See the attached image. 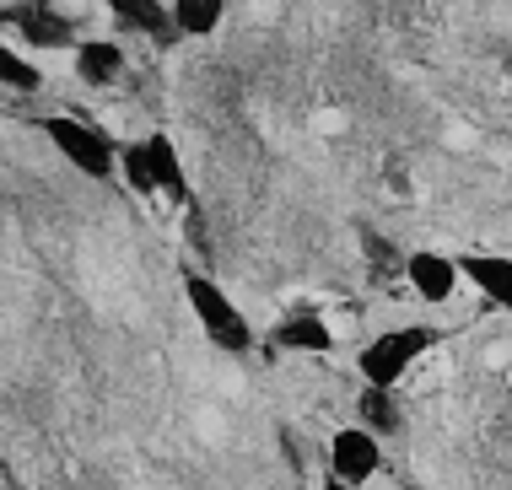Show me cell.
Masks as SVG:
<instances>
[{"instance_id":"cell-1","label":"cell","mask_w":512,"mask_h":490,"mask_svg":"<svg viewBox=\"0 0 512 490\" xmlns=\"http://www.w3.org/2000/svg\"><path fill=\"white\" fill-rule=\"evenodd\" d=\"M184 297H189V313H195V324L205 329V340H211L216 350H227V356H243V350H254V329H248V318L238 313V302H232L211 275L189 270V275H184Z\"/></svg>"},{"instance_id":"cell-2","label":"cell","mask_w":512,"mask_h":490,"mask_svg":"<svg viewBox=\"0 0 512 490\" xmlns=\"http://www.w3.org/2000/svg\"><path fill=\"white\" fill-rule=\"evenodd\" d=\"M432 345H437V329H426V324L383 329L378 340L362 345V356H356V372L367 377V388H389V394H394V383H399V377H405Z\"/></svg>"},{"instance_id":"cell-3","label":"cell","mask_w":512,"mask_h":490,"mask_svg":"<svg viewBox=\"0 0 512 490\" xmlns=\"http://www.w3.org/2000/svg\"><path fill=\"white\" fill-rule=\"evenodd\" d=\"M38 130L49 135V146L60 151L76 173L98 178V184H108V178L119 173V146L98 130V124H81L71 114H49V119H38Z\"/></svg>"},{"instance_id":"cell-4","label":"cell","mask_w":512,"mask_h":490,"mask_svg":"<svg viewBox=\"0 0 512 490\" xmlns=\"http://www.w3.org/2000/svg\"><path fill=\"white\" fill-rule=\"evenodd\" d=\"M378 469H383V442L372 437L367 426H345V431H335V442H329V474H335L340 485L362 490Z\"/></svg>"},{"instance_id":"cell-5","label":"cell","mask_w":512,"mask_h":490,"mask_svg":"<svg viewBox=\"0 0 512 490\" xmlns=\"http://www.w3.org/2000/svg\"><path fill=\"white\" fill-rule=\"evenodd\" d=\"M0 22H6V27H17V33H22V44H38V49H71V44H76V27H71V17H60V11L38 6V0H27V6H11V11H0Z\"/></svg>"},{"instance_id":"cell-6","label":"cell","mask_w":512,"mask_h":490,"mask_svg":"<svg viewBox=\"0 0 512 490\" xmlns=\"http://www.w3.org/2000/svg\"><path fill=\"white\" fill-rule=\"evenodd\" d=\"M405 280L415 291H421L426 302H448L453 291H459V259H448V254H437V248H421V254H410L405 259Z\"/></svg>"},{"instance_id":"cell-7","label":"cell","mask_w":512,"mask_h":490,"mask_svg":"<svg viewBox=\"0 0 512 490\" xmlns=\"http://www.w3.org/2000/svg\"><path fill=\"white\" fill-rule=\"evenodd\" d=\"M146 157H151V173H157V194L168 205H195L189 200V178H184V162H178V146L168 140V130H151L146 135Z\"/></svg>"},{"instance_id":"cell-8","label":"cell","mask_w":512,"mask_h":490,"mask_svg":"<svg viewBox=\"0 0 512 490\" xmlns=\"http://www.w3.org/2000/svg\"><path fill=\"white\" fill-rule=\"evenodd\" d=\"M270 345L286 350V356H324V350H335V334H329V324L318 313H292L275 324Z\"/></svg>"},{"instance_id":"cell-9","label":"cell","mask_w":512,"mask_h":490,"mask_svg":"<svg viewBox=\"0 0 512 490\" xmlns=\"http://www.w3.org/2000/svg\"><path fill=\"white\" fill-rule=\"evenodd\" d=\"M459 275L469 280V286H480V297H486L491 307H512V259H502V254H464Z\"/></svg>"},{"instance_id":"cell-10","label":"cell","mask_w":512,"mask_h":490,"mask_svg":"<svg viewBox=\"0 0 512 490\" xmlns=\"http://www.w3.org/2000/svg\"><path fill=\"white\" fill-rule=\"evenodd\" d=\"M76 76L87 81V87H108L114 76H124V49L114 38H87V44L76 49Z\"/></svg>"},{"instance_id":"cell-11","label":"cell","mask_w":512,"mask_h":490,"mask_svg":"<svg viewBox=\"0 0 512 490\" xmlns=\"http://www.w3.org/2000/svg\"><path fill=\"white\" fill-rule=\"evenodd\" d=\"M114 22L130 27V33H151V38L173 33V11L157 6V0H114Z\"/></svg>"},{"instance_id":"cell-12","label":"cell","mask_w":512,"mask_h":490,"mask_svg":"<svg viewBox=\"0 0 512 490\" xmlns=\"http://www.w3.org/2000/svg\"><path fill=\"white\" fill-rule=\"evenodd\" d=\"M221 27V0H173V33L205 38Z\"/></svg>"},{"instance_id":"cell-13","label":"cell","mask_w":512,"mask_h":490,"mask_svg":"<svg viewBox=\"0 0 512 490\" xmlns=\"http://www.w3.org/2000/svg\"><path fill=\"white\" fill-rule=\"evenodd\" d=\"M362 426L372 431V437H394L399 426H405V415H399V404H394V394L389 388H362Z\"/></svg>"},{"instance_id":"cell-14","label":"cell","mask_w":512,"mask_h":490,"mask_svg":"<svg viewBox=\"0 0 512 490\" xmlns=\"http://www.w3.org/2000/svg\"><path fill=\"white\" fill-rule=\"evenodd\" d=\"M119 167H124V184H130L135 194H157V173H151L146 140H130V146H119Z\"/></svg>"},{"instance_id":"cell-15","label":"cell","mask_w":512,"mask_h":490,"mask_svg":"<svg viewBox=\"0 0 512 490\" xmlns=\"http://www.w3.org/2000/svg\"><path fill=\"white\" fill-rule=\"evenodd\" d=\"M0 87H11V92H38V87H44V76H38V65L22 60L11 44H0Z\"/></svg>"},{"instance_id":"cell-16","label":"cell","mask_w":512,"mask_h":490,"mask_svg":"<svg viewBox=\"0 0 512 490\" xmlns=\"http://www.w3.org/2000/svg\"><path fill=\"white\" fill-rule=\"evenodd\" d=\"M324 490H351V485H340V480H335V474H329V480H324Z\"/></svg>"}]
</instances>
